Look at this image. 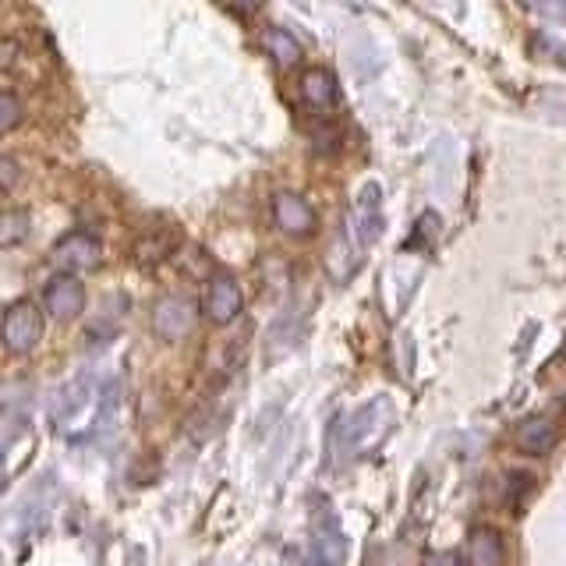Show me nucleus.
Returning <instances> with one entry per match:
<instances>
[{
	"mask_svg": "<svg viewBox=\"0 0 566 566\" xmlns=\"http://www.w3.org/2000/svg\"><path fill=\"white\" fill-rule=\"evenodd\" d=\"M25 120V103L18 99L11 88H0V135H11L14 128H22Z\"/></svg>",
	"mask_w": 566,
	"mask_h": 566,
	"instance_id": "f8f14e48",
	"label": "nucleus"
},
{
	"mask_svg": "<svg viewBox=\"0 0 566 566\" xmlns=\"http://www.w3.org/2000/svg\"><path fill=\"white\" fill-rule=\"evenodd\" d=\"M18 181H22V167H18V159L0 153V195H8Z\"/></svg>",
	"mask_w": 566,
	"mask_h": 566,
	"instance_id": "ddd939ff",
	"label": "nucleus"
},
{
	"mask_svg": "<svg viewBox=\"0 0 566 566\" xmlns=\"http://www.w3.org/2000/svg\"><path fill=\"white\" fill-rule=\"evenodd\" d=\"M43 308L57 323H71L85 312V283L78 276H53L43 287Z\"/></svg>",
	"mask_w": 566,
	"mask_h": 566,
	"instance_id": "0eeeda50",
	"label": "nucleus"
},
{
	"mask_svg": "<svg viewBox=\"0 0 566 566\" xmlns=\"http://www.w3.org/2000/svg\"><path fill=\"white\" fill-rule=\"evenodd\" d=\"M32 230V217L29 209H18V206H8L0 209V248H18Z\"/></svg>",
	"mask_w": 566,
	"mask_h": 566,
	"instance_id": "9b49d317",
	"label": "nucleus"
},
{
	"mask_svg": "<svg viewBox=\"0 0 566 566\" xmlns=\"http://www.w3.org/2000/svg\"><path fill=\"white\" fill-rule=\"evenodd\" d=\"M103 262V244L96 234L88 230H71L57 244L50 248V265L61 276H78V273H93Z\"/></svg>",
	"mask_w": 566,
	"mask_h": 566,
	"instance_id": "7ed1b4c3",
	"label": "nucleus"
},
{
	"mask_svg": "<svg viewBox=\"0 0 566 566\" xmlns=\"http://www.w3.org/2000/svg\"><path fill=\"white\" fill-rule=\"evenodd\" d=\"M510 442H513V450L524 453V457H548L556 450V442H559V429H556L553 418L527 415V418H521L517 424H513Z\"/></svg>",
	"mask_w": 566,
	"mask_h": 566,
	"instance_id": "423d86ee",
	"label": "nucleus"
},
{
	"mask_svg": "<svg viewBox=\"0 0 566 566\" xmlns=\"http://www.w3.org/2000/svg\"><path fill=\"white\" fill-rule=\"evenodd\" d=\"M421 566H464V563H460V556L450 553V548H442V553H429V556H424Z\"/></svg>",
	"mask_w": 566,
	"mask_h": 566,
	"instance_id": "4468645a",
	"label": "nucleus"
},
{
	"mask_svg": "<svg viewBox=\"0 0 566 566\" xmlns=\"http://www.w3.org/2000/svg\"><path fill=\"white\" fill-rule=\"evenodd\" d=\"M468 566H506V542L495 527H474L468 535Z\"/></svg>",
	"mask_w": 566,
	"mask_h": 566,
	"instance_id": "1a4fd4ad",
	"label": "nucleus"
},
{
	"mask_svg": "<svg viewBox=\"0 0 566 566\" xmlns=\"http://www.w3.org/2000/svg\"><path fill=\"white\" fill-rule=\"evenodd\" d=\"M297 93L315 117H333L336 103H340V85H336L333 71L326 67H308L297 82Z\"/></svg>",
	"mask_w": 566,
	"mask_h": 566,
	"instance_id": "6e6552de",
	"label": "nucleus"
},
{
	"mask_svg": "<svg viewBox=\"0 0 566 566\" xmlns=\"http://www.w3.org/2000/svg\"><path fill=\"white\" fill-rule=\"evenodd\" d=\"M0 315H4V308H0Z\"/></svg>",
	"mask_w": 566,
	"mask_h": 566,
	"instance_id": "2eb2a0df",
	"label": "nucleus"
},
{
	"mask_svg": "<svg viewBox=\"0 0 566 566\" xmlns=\"http://www.w3.org/2000/svg\"><path fill=\"white\" fill-rule=\"evenodd\" d=\"M43 312L32 305L29 297H18L0 315V344L11 354H32L43 340Z\"/></svg>",
	"mask_w": 566,
	"mask_h": 566,
	"instance_id": "f257e3e1",
	"label": "nucleus"
},
{
	"mask_svg": "<svg viewBox=\"0 0 566 566\" xmlns=\"http://www.w3.org/2000/svg\"><path fill=\"white\" fill-rule=\"evenodd\" d=\"M273 223L287 238H312L315 227H318V217H315V209H312V202L305 199V195L276 191L273 195Z\"/></svg>",
	"mask_w": 566,
	"mask_h": 566,
	"instance_id": "39448f33",
	"label": "nucleus"
},
{
	"mask_svg": "<svg viewBox=\"0 0 566 566\" xmlns=\"http://www.w3.org/2000/svg\"><path fill=\"white\" fill-rule=\"evenodd\" d=\"M149 326L156 333V340L164 344H181L199 326V301H191L185 294H167L159 297L149 312Z\"/></svg>",
	"mask_w": 566,
	"mask_h": 566,
	"instance_id": "f03ea898",
	"label": "nucleus"
},
{
	"mask_svg": "<svg viewBox=\"0 0 566 566\" xmlns=\"http://www.w3.org/2000/svg\"><path fill=\"white\" fill-rule=\"evenodd\" d=\"M199 312L209 318L212 326H230L244 312V291L230 273H212L202 287Z\"/></svg>",
	"mask_w": 566,
	"mask_h": 566,
	"instance_id": "20e7f679",
	"label": "nucleus"
},
{
	"mask_svg": "<svg viewBox=\"0 0 566 566\" xmlns=\"http://www.w3.org/2000/svg\"><path fill=\"white\" fill-rule=\"evenodd\" d=\"M262 50H265V57H273V64L283 67V71H291V67H297L301 61H305V46H301L294 35L287 29H280V25L262 32Z\"/></svg>",
	"mask_w": 566,
	"mask_h": 566,
	"instance_id": "9d476101",
	"label": "nucleus"
}]
</instances>
